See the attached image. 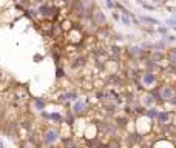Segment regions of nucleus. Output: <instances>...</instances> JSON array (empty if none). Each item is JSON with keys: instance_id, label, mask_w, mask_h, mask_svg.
Returning <instances> with one entry per match:
<instances>
[{"instance_id": "obj_1", "label": "nucleus", "mask_w": 176, "mask_h": 148, "mask_svg": "<svg viewBox=\"0 0 176 148\" xmlns=\"http://www.w3.org/2000/svg\"><path fill=\"white\" fill-rule=\"evenodd\" d=\"M42 142H43V146L47 148H54L59 142H62V133L57 127H47L45 131L42 134Z\"/></svg>"}, {"instance_id": "obj_2", "label": "nucleus", "mask_w": 176, "mask_h": 148, "mask_svg": "<svg viewBox=\"0 0 176 148\" xmlns=\"http://www.w3.org/2000/svg\"><path fill=\"white\" fill-rule=\"evenodd\" d=\"M139 79H141V83H142V87H144L145 91L156 90L159 87V83H161L159 76H158L156 72H151V71H142Z\"/></svg>"}, {"instance_id": "obj_3", "label": "nucleus", "mask_w": 176, "mask_h": 148, "mask_svg": "<svg viewBox=\"0 0 176 148\" xmlns=\"http://www.w3.org/2000/svg\"><path fill=\"white\" fill-rule=\"evenodd\" d=\"M70 111L76 117H82V116L90 113V102H88L86 99H77L76 102L71 103V109Z\"/></svg>"}, {"instance_id": "obj_4", "label": "nucleus", "mask_w": 176, "mask_h": 148, "mask_svg": "<svg viewBox=\"0 0 176 148\" xmlns=\"http://www.w3.org/2000/svg\"><path fill=\"white\" fill-rule=\"evenodd\" d=\"M138 99H139V103H141L145 109L158 105V102H156V99H155L153 91H142V93H139V94H138Z\"/></svg>"}, {"instance_id": "obj_5", "label": "nucleus", "mask_w": 176, "mask_h": 148, "mask_svg": "<svg viewBox=\"0 0 176 148\" xmlns=\"http://www.w3.org/2000/svg\"><path fill=\"white\" fill-rule=\"evenodd\" d=\"M91 20L93 23L98 26V28H105L107 26V17L105 14L102 13V9H99L98 6H94L91 9Z\"/></svg>"}, {"instance_id": "obj_6", "label": "nucleus", "mask_w": 176, "mask_h": 148, "mask_svg": "<svg viewBox=\"0 0 176 148\" xmlns=\"http://www.w3.org/2000/svg\"><path fill=\"white\" fill-rule=\"evenodd\" d=\"M127 53H128L130 59L133 60V62H136V60H144V59L147 57V54H145V50H144L142 46H138V45H133V46H130V48L127 50Z\"/></svg>"}, {"instance_id": "obj_7", "label": "nucleus", "mask_w": 176, "mask_h": 148, "mask_svg": "<svg viewBox=\"0 0 176 148\" xmlns=\"http://www.w3.org/2000/svg\"><path fill=\"white\" fill-rule=\"evenodd\" d=\"M171 120H173V113H171V111H170V109H161L156 124H158L161 128H164V127L171 125Z\"/></svg>"}, {"instance_id": "obj_8", "label": "nucleus", "mask_w": 176, "mask_h": 148, "mask_svg": "<svg viewBox=\"0 0 176 148\" xmlns=\"http://www.w3.org/2000/svg\"><path fill=\"white\" fill-rule=\"evenodd\" d=\"M57 99H59L57 102H60V103H65V102H71V103H73V102H76L77 99H80V94H79L77 90H68V91L60 93Z\"/></svg>"}, {"instance_id": "obj_9", "label": "nucleus", "mask_w": 176, "mask_h": 148, "mask_svg": "<svg viewBox=\"0 0 176 148\" xmlns=\"http://www.w3.org/2000/svg\"><path fill=\"white\" fill-rule=\"evenodd\" d=\"M86 62H88V59L85 56H76L70 62V69L71 71H80V69H83L86 66Z\"/></svg>"}, {"instance_id": "obj_10", "label": "nucleus", "mask_w": 176, "mask_h": 148, "mask_svg": "<svg viewBox=\"0 0 176 148\" xmlns=\"http://www.w3.org/2000/svg\"><path fill=\"white\" fill-rule=\"evenodd\" d=\"M37 11H39V16L47 17V19H51V17L54 16L56 8H54L53 5H50V3H42V5L37 8Z\"/></svg>"}, {"instance_id": "obj_11", "label": "nucleus", "mask_w": 176, "mask_h": 148, "mask_svg": "<svg viewBox=\"0 0 176 148\" xmlns=\"http://www.w3.org/2000/svg\"><path fill=\"white\" fill-rule=\"evenodd\" d=\"M161 69L159 63L156 60H153L151 57H145L144 59V71H151V72H158Z\"/></svg>"}, {"instance_id": "obj_12", "label": "nucleus", "mask_w": 176, "mask_h": 148, "mask_svg": "<svg viewBox=\"0 0 176 148\" xmlns=\"http://www.w3.org/2000/svg\"><path fill=\"white\" fill-rule=\"evenodd\" d=\"M33 106H34L36 111H39V114H40L42 111H45L48 108V102L43 97H34L33 99Z\"/></svg>"}, {"instance_id": "obj_13", "label": "nucleus", "mask_w": 176, "mask_h": 148, "mask_svg": "<svg viewBox=\"0 0 176 148\" xmlns=\"http://www.w3.org/2000/svg\"><path fill=\"white\" fill-rule=\"evenodd\" d=\"M159 111H161V108L156 105V106H151V108H147L145 109V116L151 120V122H156L158 120V116H159Z\"/></svg>"}, {"instance_id": "obj_14", "label": "nucleus", "mask_w": 176, "mask_h": 148, "mask_svg": "<svg viewBox=\"0 0 176 148\" xmlns=\"http://www.w3.org/2000/svg\"><path fill=\"white\" fill-rule=\"evenodd\" d=\"M167 60L171 66H176V48H170L167 53Z\"/></svg>"}, {"instance_id": "obj_15", "label": "nucleus", "mask_w": 176, "mask_h": 148, "mask_svg": "<svg viewBox=\"0 0 176 148\" xmlns=\"http://www.w3.org/2000/svg\"><path fill=\"white\" fill-rule=\"evenodd\" d=\"M110 54H111V57L113 59H121L122 57V50L119 48V46H116V45H113L111 48H110Z\"/></svg>"}, {"instance_id": "obj_16", "label": "nucleus", "mask_w": 176, "mask_h": 148, "mask_svg": "<svg viewBox=\"0 0 176 148\" xmlns=\"http://www.w3.org/2000/svg\"><path fill=\"white\" fill-rule=\"evenodd\" d=\"M150 57H151L153 60H156V62L159 63V62H161V60H162L164 57H167V54H165L164 51H153V53L150 54Z\"/></svg>"}, {"instance_id": "obj_17", "label": "nucleus", "mask_w": 176, "mask_h": 148, "mask_svg": "<svg viewBox=\"0 0 176 148\" xmlns=\"http://www.w3.org/2000/svg\"><path fill=\"white\" fill-rule=\"evenodd\" d=\"M141 20H142V22H145V23L159 25V20H158V19H153V17H150V16H142V17H141Z\"/></svg>"}, {"instance_id": "obj_18", "label": "nucleus", "mask_w": 176, "mask_h": 148, "mask_svg": "<svg viewBox=\"0 0 176 148\" xmlns=\"http://www.w3.org/2000/svg\"><path fill=\"white\" fill-rule=\"evenodd\" d=\"M138 3H139L142 8L148 9V11H155V6H153V5H150V3H147V2H144V0H138Z\"/></svg>"}, {"instance_id": "obj_19", "label": "nucleus", "mask_w": 176, "mask_h": 148, "mask_svg": "<svg viewBox=\"0 0 176 148\" xmlns=\"http://www.w3.org/2000/svg\"><path fill=\"white\" fill-rule=\"evenodd\" d=\"M56 71H57V74H56L57 79H62V77H65V76H67V74H65V69H63L60 65H57V69H56Z\"/></svg>"}, {"instance_id": "obj_20", "label": "nucleus", "mask_w": 176, "mask_h": 148, "mask_svg": "<svg viewBox=\"0 0 176 148\" xmlns=\"http://www.w3.org/2000/svg\"><path fill=\"white\" fill-rule=\"evenodd\" d=\"M105 2H107V6H108L110 9H114V8H116V3L111 2V0H105Z\"/></svg>"}, {"instance_id": "obj_21", "label": "nucleus", "mask_w": 176, "mask_h": 148, "mask_svg": "<svg viewBox=\"0 0 176 148\" xmlns=\"http://www.w3.org/2000/svg\"><path fill=\"white\" fill-rule=\"evenodd\" d=\"M158 31H159L161 34H164V35L167 34V28H164V26H159V28H158Z\"/></svg>"}, {"instance_id": "obj_22", "label": "nucleus", "mask_w": 176, "mask_h": 148, "mask_svg": "<svg viewBox=\"0 0 176 148\" xmlns=\"http://www.w3.org/2000/svg\"><path fill=\"white\" fill-rule=\"evenodd\" d=\"M171 140H173V143L176 145V131L173 133V136H171Z\"/></svg>"}, {"instance_id": "obj_23", "label": "nucleus", "mask_w": 176, "mask_h": 148, "mask_svg": "<svg viewBox=\"0 0 176 148\" xmlns=\"http://www.w3.org/2000/svg\"><path fill=\"white\" fill-rule=\"evenodd\" d=\"M171 124L176 127V113H173V120H171Z\"/></svg>"}, {"instance_id": "obj_24", "label": "nucleus", "mask_w": 176, "mask_h": 148, "mask_svg": "<svg viewBox=\"0 0 176 148\" xmlns=\"http://www.w3.org/2000/svg\"><path fill=\"white\" fill-rule=\"evenodd\" d=\"M33 2H34V3H40V5H42L43 2H45V0H33Z\"/></svg>"}, {"instance_id": "obj_25", "label": "nucleus", "mask_w": 176, "mask_h": 148, "mask_svg": "<svg viewBox=\"0 0 176 148\" xmlns=\"http://www.w3.org/2000/svg\"><path fill=\"white\" fill-rule=\"evenodd\" d=\"M0 148H5V145L2 143V140H0Z\"/></svg>"}, {"instance_id": "obj_26", "label": "nucleus", "mask_w": 176, "mask_h": 148, "mask_svg": "<svg viewBox=\"0 0 176 148\" xmlns=\"http://www.w3.org/2000/svg\"><path fill=\"white\" fill-rule=\"evenodd\" d=\"M77 148H85V146H82V145H77Z\"/></svg>"}, {"instance_id": "obj_27", "label": "nucleus", "mask_w": 176, "mask_h": 148, "mask_svg": "<svg viewBox=\"0 0 176 148\" xmlns=\"http://www.w3.org/2000/svg\"><path fill=\"white\" fill-rule=\"evenodd\" d=\"M174 91H176V83H174Z\"/></svg>"}]
</instances>
